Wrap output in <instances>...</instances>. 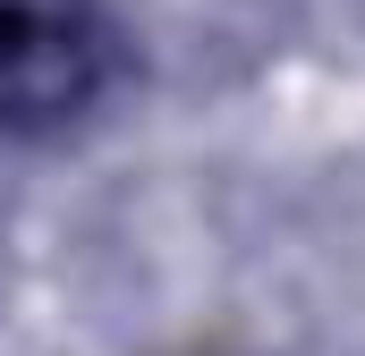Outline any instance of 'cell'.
<instances>
[{"mask_svg": "<svg viewBox=\"0 0 365 356\" xmlns=\"http://www.w3.org/2000/svg\"><path fill=\"white\" fill-rule=\"evenodd\" d=\"M119 77V34L102 0H0V127L51 136L86 119Z\"/></svg>", "mask_w": 365, "mask_h": 356, "instance_id": "1", "label": "cell"}]
</instances>
